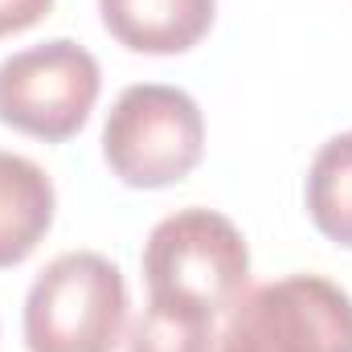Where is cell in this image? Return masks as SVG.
Returning <instances> with one entry per match:
<instances>
[{
	"label": "cell",
	"instance_id": "obj_1",
	"mask_svg": "<svg viewBox=\"0 0 352 352\" xmlns=\"http://www.w3.org/2000/svg\"><path fill=\"white\" fill-rule=\"evenodd\" d=\"M144 278L152 307L217 320L246 291L250 246L226 213L176 209L148 234Z\"/></svg>",
	"mask_w": 352,
	"mask_h": 352
},
{
	"label": "cell",
	"instance_id": "obj_2",
	"mask_svg": "<svg viewBox=\"0 0 352 352\" xmlns=\"http://www.w3.org/2000/svg\"><path fill=\"white\" fill-rule=\"evenodd\" d=\"M123 328L127 283L107 254H58L25 295L29 352H115Z\"/></svg>",
	"mask_w": 352,
	"mask_h": 352
},
{
	"label": "cell",
	"instance_id": "obj_3",
	"mask_svg": "<svg viewBox=\"0 0 352 352\" xmlns=\"http://www.w3.org/2000/svg\"><path fill=\"white\" fill-rule=\"evenodd\" d=\"M102 156L131 188L184 180L205 156V115L197 98L164 82L127 87L102 123Z\"/></svg>",
	"mask_w": 352,
	"mask_h": 352
},
{
	"label": "cell",
	"instance_id": "obj_4",
	"mask_svg": "<svg viewBox=\"0 0 352 352\" xmlns=\"http://www.w3.org/2000/svg\"><path fill=\"white\" fill-rule=\"evenodd\" d=\"M221 352H352V295L324 274H287L242 291Z\"/></svg>",
	"mask_w": 352,
	"mask_h": 352
},
{
	"label": "cell",
	"instance_id": "obj_5",
	"mask_svg": "<svg viewBox=\"0 0 352 352\" xmlns=\"http://www.w3.org/2000/svg\"><path fill=\"white\" fill-rule=\"evenodd\" d=\"M102 90V70L87 45L54 37L0 62V123L62 144L82 131Z\"/></svg>",
	"mask_w": 352,
	"mask_h": 352
},
{
	"label": "cell",
	"instance_id": "obj_6",
	"mask_svg": "<svg viewBox=\"0 0 352 352\" xmlns=\"http://www.w3.org/2000/svg\"><path fill=\"white\" fill-rule=\"evenodd\" d=\"M107 33L131 54H184L217 16V0H98Z\"/></svg>",
	"mask_w": 352,
	"mask_h": 352
},
{
	"label": "cell",
	"instance_id": "obj_7",
	"mask_svg": "<svg viewBox=\"0 0 352 352\" xmlns=\"http://www.w3.org/2000/svg\"><path fill=\"white\" fill-rule=\"evenodd\" d=\"M54 180L41 164L0 152V270L25 263L54 226Z\"/></svg>",
	"mask_w": 352,
	"mask_h": 352
},
{
	"label": "cell",
	"instance_id": "obj_8",
	"mask_svg": "<svg viewBox=\"0 0 352 352\" xmlns=\"http://www.w3.org/2000/svg\"><path fill=\"white\" fill-rule=\"evenodd\" d=\"M307 213L316 230L352 250V131L332 135L307 168Z\"/></svg>",
	"mask_w": 352,
	"mask_h": 352
},
{
	"label": "cell",
	"instance_id": "obj_9",
	"mask_svg": "<svg viewBox=\"0 0 352 352\" xmlns=\"http://www.w3.org/2000/svg\"><path fill=\"white\" fill-rule=\"evenodd\" d=\"M213 320L152 307L135 320L127 352H213Z\"/></svg>",
	"mask_w": 352,
	"mask_h": 352
},
{
	"label": "cell",
	"instance_id": "obj_10",
	"mask_svg": "<svg viewBox=\"0 0 352 352\" xmlns=\"http://www.w3.org/2000/svg\"><path fill=\"white\" fill-rule=\"evenodd\" d=\"M54 8V0H0V37L25 33L37 21H45Z\"/></svg>",
	"mask_w": 352,
	"mask_h": 352
}]
</instances>
